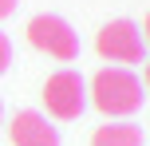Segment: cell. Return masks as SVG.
<instances>
[{
    "instance_id": "8",
    "label": "cell",
    "mask_w": 150,
    "mask_h": 146,
    "mask_svg": "<svg viewBox=\"0 0 150 146\" xmlns=\"http://www.w3.org/2000/svg\"><path fill=\"white\" fill-rule=\"evenodd\" d=\"M16 4H20V0H0V20H4V16H12V12H16Z\"/></svg>"
},
{
    "instance_id": "4",
    "label": "cell",
    "mask_w": 150,
    "mask_h": 146,
    "mask_svg": "<svg viewBox=\"0 0 150 146\" xmlns=\"http://www.w3.org/2000/svg\"><path fill=\"white\" fill-rule=\"evenodd\" d=\"M95 51L103 55V59L119 63V67L142 63V51H146L142 28H138L134 20H111V24H103L99 36H95Z\"/></svg>"
},
{
    "instance_id": "9",
    "label": "cell",
    "mask_w": 150,
    "mask_h": 146,
    "mask_svg": "<svg viewBox=\"0 0 150 146\" xmlns=\"http://www.w3.org/2000/svg\"><path fill=\"white\" fill-rule=\"evenodd\" d=\"M142 39L150 44V12H146V20H142Z\"/></svg>"
},
{
    "instance_id": "11",
    "label": "cell",
    "mask_w": 150,
    "mask_h": 146,
    "mask_svg": "<svg viewBox=\"0 0 150 146\" xmlns=\"http://www.w3.org/2000/svg\"><path fill=\"white\" fill-rule=\"evenodd\" d=\"M0 115H4V103H0Z\"/></svg>"
},
{
    "instance_id": "7",
    "label": "cell",
    "mask_w": 150,
    "mask_h": 146,
    "mask_svg": "<svg viewBox=\"0 0 150 146\" xmlns=\"http://www.w3.org/2000/svg\"><path fill=\"white\" fill-rule=\"evenodd\" d=\"M8 63H12V44H8V36L0 32V75L8 71Z\"/></svg>"
},
{
    "instance_id": "5",
    "label": "cell",
    "mask_w": 150,
    "mask_h": 146,
    "mask_svg": "<svg viewBox=\"0 0 150 146\" xmlns=\"http://www.w3.org/2000/svg\"><path fill=\"white\" fill-rule=\"evenodd\" d=\"M8 138H12V146H59V130L40 111H20L8 126Z\"/></svg>"
},
{
    "instance_id": "10",
    "label": "cell",
    "mask_w": 150,
    "mask_h": 146,
    "mask_svg": "<svg viewBox=\"0 0 150 146\" xmlns=\"http://www.w3.org/2000/svg\"><path fill=\"white\" fill-rule=\"evenodd\" d=\"M142 79H146V91H150V63H146V71H142Z\"/></svg>"
},
{
    "instance_id": "2",
    "label": "cell",
    "mask_w": 150,
    "mask_h": 146,
    "mask_svg": "<svg viewBox=\"0 0 150 146\" xmlns=\"http://www.w3.org/2000/svg\"><path fill=\"white\" fill-rule=\"evenodd\" d=\"M28 44L59 63H71L79 55V36L71 32V24L63 16H52V12H40L28 20Z\"/></svg>"
},
{
    "instance_id": "1",
    "label": "cell",
    "mask_w": 150,
    "mask_h": 146,
    "mask_svg": "<svg viewBox=\"0 0 150 146\" xmlns=\"http://www.w3.org/2000/svg\"><path fill=\"white\" fill-rule=\"evenodd\" d=\"M87 99L103 111L107 118H127L142 107V79L130 67H103L95 71V79L87 83Z\"/></svg>"
},
{
    "instance_id": "3",
    "label": "cell",
    "mask_w": 150,
    "mask_h": 146,
    "mask_svg": "<svg viewBox=\"0 0 150 146\" xmlns=\"http://www.w3.org/2000/svg\"><path fill=\"white\" fill-rule=\"evenodd\" d=\"M44 107L52 118H59V123H71V118L83 115V107H87V83H83L79 71L63 67V71H52L44 83Z\"/></svg>"
},
{
    "instance_id": "6",
    "label": "cell",
    "mask_w": 150,
    "mask_h": 146,
    "mask_svg": "<svg viewBox=\"0 0 150 146\" xmlns=\"http://www.w3.org/2000/svg\"><path fill=\"white\" fill-rule=\"evenodd\" d=\"M91 146H142V126L138 123H107L91 134Z\"/></svg>"
}]
</instances>
